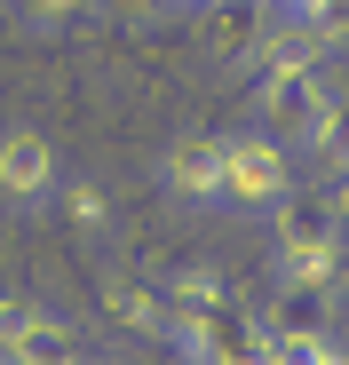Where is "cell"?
<instances>
[{
  "label": "cell",
  "mask_w": 349,
  "mask_h": 365,
  "mask_svg": "<svg viewBox=\"0 0 349 365\" xmlns=\"http://www.w3.org/2000/svg\"><path fill=\"white\" fill-rule=\"evenodd\" d=\"M341 247H349V230L333 222L325 182H302V191H286L270 207V270H278V286L341 278Z\"/></svg>",
  "instance_id": "1"
},
{
  "label": "cell",
  "mask_w": 349,
  "mask_h": 365,
  "mask_svg": "<svg viewBox=\"0 0 349 365\" xmlns=\"http://www.w3.org/2000/svg\"><path fill=\"white\" fill-rule=\"evenodd\" d=\"M286 191H302V159L286 135L254 128V119L239 135H222V207L230 215H270Z\"/></svg>",
  "instance_id": "2"
},
{
  "label": "cell",
  "mask_w": 349,
  "mask_h": 365,
  "mask_svg": "<svg viewBox=\"0 0 349 365\" xmlns=\"http://www.w3.org/2000/svg\"><path fill=\"white\" fill-rule=\"evenodd\" d=\"M174 341V357L183 365H278V349H270V326L254 318V310H207L199 326H174L167 334Z\"/></svg>",
  "instance_id": "3"
},
{
  "label": "cell",
  "mask_w": 349,
  "mask_h": 365,
  "mask_svg": "<svg viewBox=\"0 0 349 365\" xmlns=\"http://www.w3.org/2000/svg\"><path fill=\"white\" fill-rule=\"evenodd\" d=\"M56 182H64V159L40 128H0V207L40 215L56 207Z\"/></svg>",
  "instance_id": "4"
},
{
  "label": "cell",
  "mask_w": 349,
  "mask_h": 365,
  "mask_svg": "<svg viewBox=\"0 0 349 365\" xmlns=\"http://www.w3.org/2000/svg\"><path fill=\"white\" fill-rule=\"evenodd\" d=\"M159 191L183 207H222V135L214 128H183L159 151Z\"/></svg>",
  "instance_id": "5"
},
{
  "label": "cell",
  "mask_w": 349,
  "mask_h": 365,
  "mask_svg": "<svg viewBox=\"0 0 349 365\" xmlns=\"http://www.w3.org/2000/svg\"><path fill=\"white\" fill-rule=\"evenodd\" d=\"M95 294H103V318L120 326V334L167 341V302H159V278H143V270H127V262H103Z\"/></svg>",
  "instance_id": "6"
},
{
  "label": "cell",
  "mask_w": 349,
  "mask_h": 365,
  "mask_svg": "<svg viewBox=\"0 0 349 365\" xmlns=\"http://www.w3.org/2000/svg\"><path fill=\"white\" fill-rule=\"evenodd\" d=\"M270 24H278L270 0H207V9H199V32H207V48L222 56V64H246Z\"/></svg>",
  "instance_id": "7"
},
{
  "label": "cell",
  "mask_w": 349,
  "mask_h": 365,
  "mask_svg": "<svg viewBox=\"0 0 349 365\" xmlns=\"http://www.w3.org/2000/svg\"><path fill=\"white\" fill-rule=\"evenodd\" d=\"M159 302H167V334H174V326H199L207 310L230 302V278H222L214 262H183V270L159 278Z\"/></svg>",
  "instance_id": "8"
},
{
  "label": "cell",
  "mask_w": 349,
  "mask_h": 365,
  "mask_svg": "<svg viewBox=\"0 0 349 365\" xmlns=\"http://www.w3.org/2000/svg\"><path fill=\"white\" fill-rule=\"evenodd\" d=\"M80 357H88V349H80V334H72L64 318H56L48 302L24 318V334H16L9 349H0V365H80Z\"/></svg>",
  "instance_id": "9"
},
{
  "label": "cell",
  "mask_w": 349,
  "mask_h": 365,
  "mask_svg": "<svg viewBox=\"0 0 349 365\" xmlns=\"http://www.w3.org/2000/svg\"><path fill=\"white\" fill-rule=\"evenodd\" d=\"M333 302H341V278H318V286H278L270 341H286V334H333Z\"/></svg>",
  "instance_id": "10"
},
{
  "label": "cell",
  "mask_w": 349,
  "mask_h": 365,
  "mask_svg": "<svg viewBox=\"0 0 349 365\" xmlns=\"http://www.w3.org/2000/svg\"><path fill=\"white\" fill-rule=\"evenodd\" d=\"M278 24L294 40H310L318 56H333V48H349V0H286Z\"/></svg>",
  "instance_id": "11"
},
{
  "label": "cell",
  "mask_w": 349,
  "mask_h": 365,
  "mask_svg": "<svg viewBox=\"0 0 349 365\" xmlns=\"http://www.w3.org/2000/svg\"><path fill=\"white\" fill-rule=\"evenodd\" d=\"M56 207H64V222L88 238V247L111 238V191H103L95 175H64V182H56Z\"/></svg>",
  "instance_id": "12"
},
{
  "label": "cell",
  "mask_w": 349,
  "mask_h": 365,
  "mask_svg": "<svg viewBox=\"0 0 349 365\" xmlns=\"http://www.w3.org/2000/svg\"><path fill=\"white\" fill-rule=\"evenodd\" d=\"M16 9H24V24H32V32H72V24L95 9V0H16Z\"/></svg>",
  "instance_id": "13"
},
{
  "label": "cell",
  "mask_w": 349,
  "mask_h": 365,
  "mask_svg": "<svg viewBox=\"0 0 349 365\" xmlns=\"http://www.w3.org/2000/svg\"><path fill=\"white\" fill-rule=\"evenodd\" d=\"M32 310H40L32 294H0V349H9V341L24 334V318H32Z\"/></svg>",
  "instance_id": "14"
},
{
  "label": "cell",
  "mask_w": 349,
  "mask_h": 365,
  "mask_svg": "<svg viewBox=\"0 0 349 365\" xmlns=\"http://www.w3.org/2000/svg\"><path fill=\"white\" fill-rule=\"evenodd\" d=\"M111 16H127V24H143V16H167V0H103Z\"/></svg>",
  "instance_id": "15"
},
{
  "label": "cell",
  "mask_w": 349,
  "mask_h": 365,
  "mask_svg": "<svg viewBox=\"0 0 349 365\" xmlns=\"http://www.w3.org/2000/svg\"><path fill=\"white\" fill-rule=\"evenodd\" d=\"M325 199H333V222H341V230H349V167H341V175H333V182H325Z\"/></svg>",
  "instance_id": "16"
},
{
  "label": "cell",
  "mask_w": 349,
  "mask_h": 365,
  "mask_svg": "<svg viewBox=\"0 0 349 365\" xmlns=\"http://www.w3.org/2000/svg\"><path fill=\"white\" fill-rule=\"evenodd\" d=\"M167 9H191V16H199V9H207V0H167Z\"/></svg>",
  "instance_id": "17"
},
{
  "label": "cell",
  "mask_w": 349,
  "mask_h": 365,
  "mask_svg": "<svg viewBox=\"0 0 349 365\" xmlns=\"http://www.w3.org/2000/svg\"><path fill=\"white\" fill-rule=\"evenodd\" d=\"M80 365H103V357H80Z\"/></svg>",
  "instance_id": "18"
},
{
  "label": "cell",
  "mask_w": 349,
  "mask_h": 365,
  "mask_svg": "<svg viewBox=\"0 0 349 365\" xmlns=\"http://www.w3.org/2000/svg\"><path fill=\"white\" fill-rule=\"evenodd\" d=\"M341 302H349V286H341Z\"/></svg>",
  "instance_id": "19"
}]
</instances>
